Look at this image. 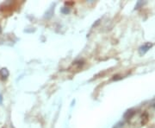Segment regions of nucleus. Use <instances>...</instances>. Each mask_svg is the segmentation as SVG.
I'll return each mask as SVG.
<instances>
[{"label":"nucleus","instance_id":"2","mask_svg":"<svg viewBox=\"0 0 155 128\" xmlns=\"http://www.w3.org/2000/svg\"><path fill=\"white\" fill-rule=\"evenodd\" d=\"M2 73H4L3 74H1V76H2L3 78H6V77L8 76V74H9V73H8L6 68H4V69L0 70V74H2Z\"/></svg>","mask_w":155,"mask_h":128},{"label":"nucleus","instance_id":"3","mask_svg":"<svg viewBox=\"0 0 155 128\" xmlns=\"http://www.w3.org/2000/svg\"><path fill=\"white\" fill-rule=\"evenodd\" d=\"M3 102V98H2V95H0V104H2Z\"/></svg>","mask_w":155,"mask_h":128},{"label":"nucleus","instance_id":"1","mask_svg":"<svg viewBox=\"0 0 155 128\" xmlns=\"http://www.w3.org/2000/svg\"><path fill=\"white\" fill-rule=\"evenodd\" d=\"M151 47H152V44H149V43H147V44H145L144 46L140 47V50H143V49H144V50L141 52V53H140V54H142V53H145V52H146L147 50H149V49H150Z\"/></svg>","mask_w":155,"mask_h":128}]
</instances>
